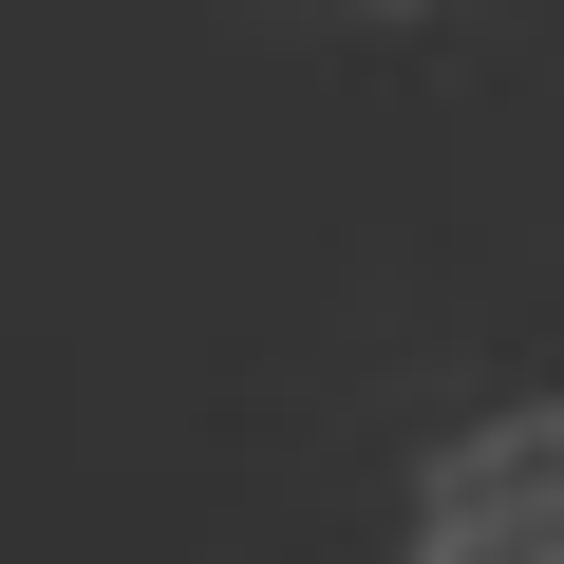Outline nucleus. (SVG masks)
Listing matches in <instances>:
<instances>
[{
	"instance_id": "nucleus-1",
	"label": "nucleus",
	"mask_w": 564,
	"mask_h": 564,
	"mask_svg": "<svg viewBox=\"0 0 564 564\" xmlns=\"http://www.w3.org/2000/svg\"><path fill=\"white\" fill-rule=\"evenodd\" d=\"M395 564H564V395H508L470 414L433 470H414V527Z\"/></svg>"
}]
</instances>
